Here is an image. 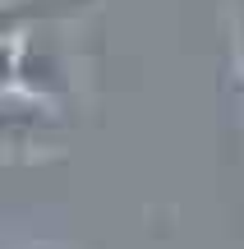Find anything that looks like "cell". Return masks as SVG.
<instances>
[{"mask_svg": "<svg viewBox=\"0 0 244 249\" xmlns=\"http://www.w3.org/2000/svg\"><path fill=\"white\" fill-rule=\"evenodd\" d=\"M235 55H240V79H244V14L235 23Z\"/></svg>", "mask_w": 244, "mask_h": 249, "instance_id": "3957f363", "label": "cell"}, {"mask_svg": "<svg viewBox=\"0 0 244 249\" xmlns=\"http://www.w3.org/2000/svg\"><path fill=\"white\" fill-rule=\"evenodd\" d=\"M92 0H0V42L9 37H28L33 23H51V18H69L88 9Z\"/></svg>", "mask_w": 244, "mask_h": 249, "instance_id": "7a4b0ae2", "label": "cell"}, {"mask_svg": "<svg viewBox=\"0 0 244 249\" xmlns=\"http://www.w3.org/2000/svg\"><path fill=\"white\" fill-rule=\"evenodd\" d=\"M60 129V102L33 97V92H5L0 97V161L33 157Z\"/></svg>", "mask_w": 244, "mask_h": 249, "instance_id": "6da1fadb", "label": "cell"}]
</instances>
